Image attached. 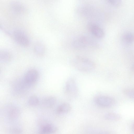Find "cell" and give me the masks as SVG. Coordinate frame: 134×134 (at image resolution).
<instances>
[{
    "mask_svg": "<svg viewBox=\"0 0 134 134\" xmlns=\"http://www.w3.org/2000/svg\"><path fill=\"white\" fill-rule=\"evenodd\" d=\"M4 111L8 118L12 120L17 119L20 116L21 113L20 110L18 107L10 104L5 107Z\"/></svg>",
    "mask_w": 134,
    "mask_h": 134,
    "instance_id": "cell-7",
    "label": "cell"
},
{
    "mask_svg": "<svg viewBox=\"0 0 134 134\" xmlns=\"http://www.w3.org/2000/svg\"><path fill=\"white\" fill-rule=\"evenodd\" d=\"M87 27L91 34L96 38H102L105 35V32L103 29L95 22H89L87 24Z\"/></svg>",
    "mask_w": 134,
    "mask_h": 134,
    "instance_id": "cell-6",
    "label": "cell"
},
{
    "mask_svg": "<svg viewBox=\"0 0 134 134\" xmlns=\"http://www.w3.org/2000/svg\"><path fill=\"white\" fill-rule=\"evenodd\" d=\"M121 40L124 43L131 44L134 42V33L129 32H126L122 35Z\"/></svg>",
    "mask_w": 134,
    "mask_h": 134,
    "instance_id": "cell-16",
    "label": "cell"
},
{
    "mask_svg": "<svg viewBox=\"0 0 134 134\" xmlns=\"http://www.w3.org/2000/svg\"><path fill=\"white\" fill-rule=\"evenodd\" d=\"M64 92L65 97L69 100H74L77 97L78 88L74 78H70L66 81L64 87Z\"/></svg>",
    "mask_w": 134,
    "mask_h": 134,
    "instance_id": "cell-3",
    "label": "cell"
},
{
    "mask_svg": "<svg viewBox=\"0 0 134 134\" xmlns=\"http://www.w3.org/2000/svg\"><path fill=\"white\" fill-rule=\"evenodd\" d=\"M95 8L91 5L88 4H83L79 8V12L82 15L86 17H91L94 16V14L96 13Z\"/></svg>",
    "mask_w": 134,
    "mask_h": 134,
    "instance_id": "cell-10",
    "label": "cell"
},
{
    "mask_svg": "<svg viewBox=\"0 0 134 134\" xmlns=\"http://www.w3.org/2000/svg\"><path fill=\"white\" fill-rule=\"evenodd\" d=\"M71 109L70 104L67 103H64L59 105L56 110V113L58 114H62L69 112Z\"/></svg>",
    "mask_w": 134,
    "mask_h": 134,
    "instance_id": "cell-12",
    "label": "cell"
},
{
    "mask_svg": "<svg viewBox=\"0 0 134 134\" xmlns=\"http://www.w3.org/2000/svg\"><path fill=\"white\" fill-rule=\"evenodd\" d=\"M34 52L35 54L39 56L44 55L45 52V47L42 43L38 42L36 43L34 47Z\"/></svg>",
    "mask_w": 134,
    "mask_h": 134,
    "instance_id": "cell-15",
    "label": "cell"
},
{
    "mask_svg": "<svg viewBox=\"0 0 134 134\" xmlns=\"http://www.w3.org/2000/svg\"><path fill=\"white\" fill-rule=\"evenodd\" d=\"M12 59V56L10 52L6 49H2L0 52V61L3 63L10 62Z\"/></svg>",
    "mask_w": 134,
    "mask_h": 134,
    "instance_id": "cell-13",
    "label": "cell"
},
{
    "mask_svg": "<svg viewBox=\"0 0 134 134\" xmlns=\"http://www.w3.org/2000/svg\"><path fill=\"white\" fill-rule=\"evenodd\" d=\"M70 65L76 70L84 72H88L93 71L96 68L94 62L85 57L77 56L71 59Z\"/></svg>",
    "mask_w": 134,
    "mask_h": 134,
    "instance_id": "cell-2",
    "label": "cell"
},
{
    "mask_svg": "<svg viewBox=\"0 0 134 134\" xmlns=\"http://www.w3.org/2000/svg\"><path fill=\"white\" fill-rule=\"evenodd\" d=\"M104 119L107 120L118 121L121 119V116L119 114L113 112H108L104 115Z\"/></svg>",
    "mask_w": 134,
    "mask_h": 134,
    "instance_id": "cell-17",
    "label": "cell"
},
{
    "mask_svg": "<svg viewBox=\"0 0 134 134\" xmlns=\"http://www.w3.org/2000/svg\"><path fill=\"white\" fill-rule=\"evenodd\" d=\"M123 92L127 97L134 100V88H126L123 90Z\"/></svg>",
    "mask_w": 134,
    "mask_h": 134,
    "instance_id": "cell-19",
    "label": "cell"
},
{
    "mask_svg": "<svg viewBox=\"0 0 134 134\" xmlns=\"http://www.w3.org/2000/svg\"><path fill=\"white\" fill-rule=\"evenodd\" d=\"M94 103L97 106L103 108H108L113 106L115 103V99L109 96L100 95L94 99Z\"/></svg>",
    "mask_w": 134,
    "mask_h": 134,
    "instance_id": "cell-4",
    "label": "cell"
},
{
    "mask_svg": "<svg viewBox=\"0 0 134 134\" xmlns=\"http://www.w3.org/2000/svg\"><path fill=\"white\" fill-rule=\"evenodd\" d=\"M57 130V127L54 125L46 123L40 126L36 134H53Z\"/></svg>",
    "mask_w": 134,
    "mask_h": 134,
    "instance_id": "cell-11",
    "label": "cell"
},
{
    "mask_svg": "<svg viewBox=\"0 0 134 134\" xmlns=\"http://www.w3.org/2000/svg\"><path fill=\"white\" fill-rule=\"evenodd\" d=\"M133 128L134 129V124H133Z\"/></svg>",
    "mask_w": 134,
    "mask_h": 134,
    "instance_id": "cell-24",
    "label": "cell"
},
{
    "mask_svg": "<svg viewBox=\"0 0 134 134\" xmlns=\"http://www.w3.org/2000/svg\"><path fill=\"white\" fill-rule=\"evenodd\" d=\"M23 132L20 128L16 127H11L8 130V132L10 134H22Z\"/></svg>",
    "mask_w": 134,
    "mask_h": 134,
    "instance_id": "cell-20",
    "label": "cell"
},
{
    "mask_svg": "<svg viewBox=\"0 0 134 134\" xmlns=\"http://www.w3.org/2000/svg\"><path fill=\"white\" fill-rule=\"evenodd\" d=\"M13 35L14 40L18 44L24 47L29 45L30 41L29 37L22 30L19 29L14 30Z\"/></svg>",
    "mask_w": 134,
    "mask_h": 134,
    "instance_id": "cell-5",
    "label": "cell"
},
{
    "mask_svg": "<svg viewBox=\"0 0 134 134\" xmlns=\"http://www.w3.org/2000/svg\"><path fill=\"white\" fill-rule=\"evenodd\" d=\"M39 101L38 98L35 96H32L29 98L28 103L31 106H35L38 104Z\"/></svg>",
    "mask_w": 134,
    "mask_h": 134,
    "instance_id": "cell-18",
    "label": "cell"
},
{
    "mask_svg": "<svg viewBox=\"0 0 134 134\" xmlns=\"http://www.w3.org/2000/svg\"><path fill=\"white\" fill-rule=\"evenodd\" d=\"M38 71L34 69L29 70L26 73L24 79L27 83L32 86L38 79Z\"/></svg>",
    "mask_w": 134,
    "mask_h": 134,
    "instance_id": "cell-8",
    "label": "cell"
},
{
    "mask_svg": "<svg viewBox=\"0 0 134 134\" xmlns=\"http://www.w3.org/2000/svg\"><path fill=\"white\" fill-rule=\"evenodd\" d=\"M96 134H115L111 132L108 131H102L99 132Z\"/></svg>",
    "mask_w": 134,
    "mask_h": 134,
    "instance_id": "cell-22",
    "label": "cell"
},
{
    "mask_svg": "<svg viewBox=\"0 0 134 134\" xmlns=\"http://www.w3.org/2000/svg\"><path fill=\"white\" fill-rule=\"evenodd\" d=\"M95 38L86 35L77 36L72 41V46L74 48L78 50L98 48L100 46V44Z\"/></svg>",
    "mask_w": 134,
    "mask_h": 134,
    "instance_id": "cell-1",
    "label": "cell"
},
{
    "mask_svg": "<svg viewBox=\"0 0 134 134\" xmlns=\"http://www.w3.org/2000/svg\"><path fill=\"white\" fill-rule=\"evenodd\" d=\"M107 2L113 6L118 7L120 6L121 3V1L119 0H108Z\"/></svg>",
    "mask_w": 134,
    "mask_h": 134,
    "instance_id": "cell-21",
    "label": "cell"
},
{
    "mask_svg": "<svg viewBox=\"0 0 134 134\" xmlns=\"http://www.w3.org/2000/svg\"><path fill=\"white\" fill-rule=\"evenodd\" d=\"M56 99L54 96H48L44 98L42 100V103L44 107L47 108H51L55 104Z\"/></svg>",
    "mask_w": 134,
    "mask_h": 134,
    "instance_id": "cell-14",
    "label": "cell"
},
{
    "mask_svg": "<svg viewBox=\"0 0 134 134\" xmlns=\"http://www.w3.org/2000/svg\"><path fill=\"white\" fill-rule=\"evenodd\" d=\"M131 69L133 71H134V63H133V64L132 66Z\"/></svg>",
    "mask_w": 134,
    "mask_h": 134,
    "instance_id": "cell-23",
    "label": "cell"
},
{
    "mask_svg": "<svg viewBox=\"0 0 134 134\" xmlns=\"http://www.w3.org/2000/svg\"><path fill=\"white\" fill-rule=\"evenodd\" d=\"M10 7L12 11L18 15L24 14L27 11V8L22 3L17 1H13L10 3Z\"/></svg>",
    "mask_w": 134,
    "mask_h": 134,
    "instance_id": "cell-9",
    "label": "cell"
}]
</instances>
